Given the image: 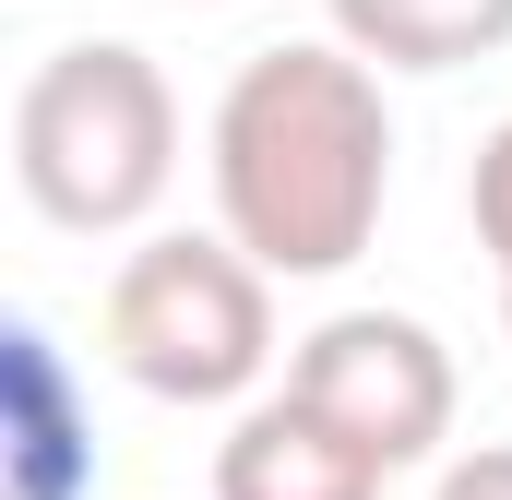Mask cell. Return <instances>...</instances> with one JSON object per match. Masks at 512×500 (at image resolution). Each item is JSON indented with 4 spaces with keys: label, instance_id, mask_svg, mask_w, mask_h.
<instances>
[{
    "label": "cell",
    "instance_id": "obj_7",
    "mask_svg": "<svg viewBox=\"0 0 512 500\" xmlns=\"http://www.w3.org/2000/svg\"><path fill=\"white\" fill-rule=\"evenodd\" d=\"M334 36L370 72H465L512 48V0H334Z\"/></svg>",
    "mask_w": 512,
    "mask_h": 500
},
{
    "label": "cell",
    "instance_id": "obj_4",
    "mask_svg": "<svg viewBox=\"0 0 512 500\" xmlns=\"http://www.w3.org/2000/svg\"><path fill=\"white\" fill-rule=\"evenodd\" d=\"M286 393H310L346 441L382 453L393 477L453 441V346L417 310H334V322H310L298 358H286Z\"/></svg>",
    "mask_w": 512,
    "mask_h": 500
},
{
    "label": "cell",
    "instance_id": "obj_1",
    "mask_svg": "<svg viewBox=\"0 0 512 500\" xmlns=\"http://www.w3.org/2000/svg\"><path fill=\"white\" fill-rule=\"evenodd\" d=\"M203 167H215V227L262 274H298V286L346 274L382 239L393 203L382 72L346 36H286V48L239 60L215 96V131H203Z\"/></svg>",
    "mask_w": 512,
    "mask_h": 500
},
{
    "label": "cell",
    "instance_id": "obj_9",
    "mask_svg": "<svg viewBox=\"0 0 512 500\" xmlns=\"http://www.w3.org/2000/svg\"><path fill=\"white\" fill-rule=\"evenodd\" d=\"M429 500H512V441H477V453H453Z\"/></svg>",
    "mask_w": 512,
    "mask_h": 500
},
{
    "label": "cell",
    "instance_id": "obj_5",
    "mask_svg": "<svg viewBox=\"0 0 512 500\" xmlns=\"http://www.w3.org/2000/svg\"><path fill=\"white\" fill-rule=\"evenodd\" d=\"M382 453L346 441L310 393H262L251 417L215 441V500H382Z\"/></svg>",
    "mask_w": 512,
    "mask_h": 500
},
{
    "label": "cell",
    "instance_id": "obj_2",
    "mask_svg": "<svg viewBox=\"0 0 512 500\" xmlns=\"http://www.w3.org/2000/svg\"><path fill=\"white\" fill-rule=\"evenodd\" d=\"M12 179L60 239H131L179 179V96L131 36L48 48L12 96Z\"/></svg>",
    "mask_w": 512,
    "mask_h": 500
},
{
    "label": "cell",
    "instance_id": "obj_3",
    "mask_svg": "<svg viewBox=\"0 0 512 500\" xmlns=\"http://www.w3.org/2000/svg\"><path fill=\"white\" fill-rule=\"evenodd\" d=\"M96 346L155 405H239L274 370V274L227 227L215 239H143L108 274Z\"/></svg>",
    "mask_w": 512,
    "mask_h": 500
},
{
    "label": "cell",
    "instance_id": "obj_6",
    "mask_svg": "<svg viewBox=\"0 0 512 500\" xmlns=\"http://www.w3.org/2000/svg\"><path fill=\"white\" fill-rule=\"evenodd\" d=\"M0 393H12V500H84L96 453H84V417H72V370L36 322L0 334Z\"/></svg>",
    "mask_w": 512,
    "mask_h": 500
},
{
    "label": "cell",
    "instance_id": "obj_10",
    "mask_svg": "<svg viewBox=\"0 0 512 500\" xmlns=\"http://www.w3.org/2000/svg\"><path fill=\"white\" fill-rule=\"evenodd\" d=\"M501 334H512V286H501Z\"/></svg>",
    "mask_w": 512,
    "mask_h": 500
},
{
    "label": "cell",
    "instance_id": "obj_8",
    "mask_svg": "<svg viewBox=\"0 0 512 500\" xmlns=\"http://www.w3.org/2000/svg\"><path fill=\"white\" fill-rule=\"evenodd\" d=\"M465 203H477V239H489V262H501V286H512V120L477 143V179H465Z\"/></svg>",
    "mask_w": 512,
    "mask_h": 500
}]
</instances>
